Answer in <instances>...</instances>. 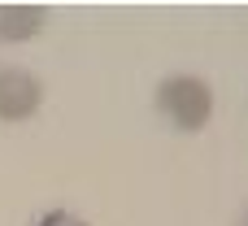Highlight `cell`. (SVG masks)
<instances>
[{
  "label": "cell",
  "mask_w": 248,
  "mask_h": 226,
  "mask_svg": "<svg viewBox=\"0 0 248 226\" xmlns=\"http://www.w3.org/2000/svg\"><path fill=\"white\" fill-rule=\"evenodd\" d=\"M157 113H161L174 131L196 135V131H205L209 118H214V91H209V83L196 78V74H170V78H161V87H157Z\"/></svg>",
  "instance_id": "obj_1"
},
{
  "label": "cell",
  "mask_w": 248,
  "mask_h": 226,
  "mask_svg": "<svg viewBox=\"0 0 248 226\" xmlns=\"http://www.w3.org/2000/svg\"><path fill=\"white\" fill-rule=\"evenodd\" d=\"M39 105H44V83L22 65H4L0 70V122H31Z\"/></svg>",
  "instance_id": "obj_2"
},
{
  "label": "cell",
  "mask_w": 248,
  "mask_h": 226,
  "mask_svg": "<svg viewBox=\"0 0 248 226\" xmlns=\"http://www.w3.org/2000/svg\"><path fill=\"white\" fill-rule=\"evenodd\" d=\"M48 26L44 4H0V39L4 44H26Z\"/></svg>",
  "instance_id": "obj_3"
},
{
  "label": "cell",
  "mask_w": 248,
  "mask_h": 226,
  "mask_svg": "<svg viewBox=\"0 0 248 226\" xmlns=\"http://www.w3.org/2000/svg\"><path fill=\"white\" fill-rule=\"evenodd\" d=\"M31 226H87L78 213H70V209H44V213H35Z\"/></svg>",
  "instance_id": "obj_4"
},
{
  "label": "cell",
  "mask_w": 248,
  "mask_h": 226,
  "mask_svg": "<svg viewBox=\"0 0 248 226\" xmlns=\"http://www.w3.org/2000/svg\"><path fill=\"white\" fill-rule=\"evenodd\" d=\"M235 226H248V205L240 209V218H235Z\"/></svg>",
  "instance_id": "obj_5"
}]
</instances>
